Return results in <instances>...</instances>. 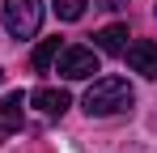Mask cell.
<instances>
[{"instance_id":"1","label":"cell","mask_w":157,"mask_h":153,"mask_svg":"<svg viewBox=\"0 0 157 153\" xmlns=\"http://www.w3.org/2000/svg\"><path fill=\"white\" fill-rule=\"evenodd\" d=\"M132 102H136V89H132L123 76H98L89 89H85V115L89 119H106V115H123L132 111Z\"/></svg>"},{"instance_id":"2","label":"cell","mask_w":157,"mask_h":153,"mask_svg":"<svg viewBox=\"0 0 157 153\" xmlns=\"http://www.w3.org/2000/svg\"><path fill=\"white\" fill-rule=\"evenodd\" d=\"M4 26L13 38H34L43 26V0H4Z\"/></svg>"},{"instance_id":"3","label":"cell","mask_w":157,"mask_h":153,"mask_svg":"<svg viewBox=\"0 0 157 153\" xmlns=\"http://www.w3.org/2000/svg\"><path fill=\"white\" fill-rule=\"evenodd\" d=\"M55 73L64 81H85L98 73V51L94 47H59V68Z\"/></svg>"},{"instance_id":"4","label":"cell","mask_w":157,"mask_h":153,"mask_svg":"<svg viewBox=\"0 0 157 153\" xmlns=\"http://www.w3.org/2000/svg\"><path fill=\"white\" fill-rule=\"evenodd\" d=\"M123 55H128L132 73H140V76H149V81H157V43L136 38V43H128V47H123Z\"/></svg>"},{"instance_id":"5","label":"cell","mask_w":157,"mask_h":153,"mask_svg":"<svg viewBox=\"0 0 157 153\" xmlns=\"http://www.w3.org/2000/svg\"><path fill=\"white\" fill-rule=\"evenodd\" d=\"M30 106L38 111V115H64L68 106H72V98H68V89H51V85H38L34 94H30Z\"/></svg>"},{"instance_id":"6","label":"cell","mask_w":157,"mask_h":153,"mask_svg":"<svg viewBox=\"0 0 157 153\" xmlns=\"http://www.w3.org/2000/svg\"><path fill=\"white\" fill-rule=\"evenodd\" d=\"M26 119V94H9L0 102V136H13Z\"/></svg>"},{"instance_id":"7","label":"cell","mask_w":157,"mask_h":153,"mask_svg":"<svg viewBox=\"0 0 157 153\" xmlns=\"http://www.w3.org/2000/svg\"><path fill=\"white\" fill-rule=\"evenodd\" d=\"M94 47L106 51V55H123V47H128V26H123V22L102 26V30L94 34Z\"/></svg>"},{"instance_id":"8","label":"cell","mask_w":157,"mask_h":153,"mask_svg":"<svg viewBox=\"0 0 157 153\" xmlns=\"http://www.w3.org/2000/svg\"><path fill=\"white\" fill-rule=\"evenodd\" d=\"M55 55H59V38H47L43 47H34V55H30V64H34L38 73H47V68H51V60H55Z\"/></svg>"},{"instance_id":"9","label":"cell","mask_w":157,"mask_h":153,"mask_svg":"<svg viewBox=\"0 0 157 153\" xmlns=\"http://www.w3.org/2000/svg\"><path fill=\"white\" fill-rule=\"evenodd\" d=\"M85 4H89V0H55L51 9H55L59 22H81V17H85Z\"/></svg>"},{"instance_id":"10","label":"cell","mask_w":157,"mask_h":153,"mask_svg":"<svg viewBox=\"0 0 157 153\" xmlns=\"http://www.w3.org/2000/svg\"><path fill=\"white\" fill-rule=\"evenodd\" d=\"M128 0H102V9H123Z\"/></svg>"},{"instance_id":"11","label":"cell","mask_w":157,"mask_h":153,"mask_svg":"<svg viewBox=\"0 0 157 153\" xmlns=\"http://www.w3.org/2000/svg\"><path fill=\"white\" fill-rule=\"evenodd\" d=\"M0 85H4V73H0Z\"/></svg>"},{"instance_id":"12","label":"cell","mask_w":157,"mask_h":153,"mask_svg":"<svg viewBox=\"0 0 157 153\" xmlns=\"http://www.w3.org/2000/svg\"><path fill=\"white\" fill-rule=\"evenodd\" d=\"M153 13H157V9H153Z\"/></svg>"}]
</instances>
